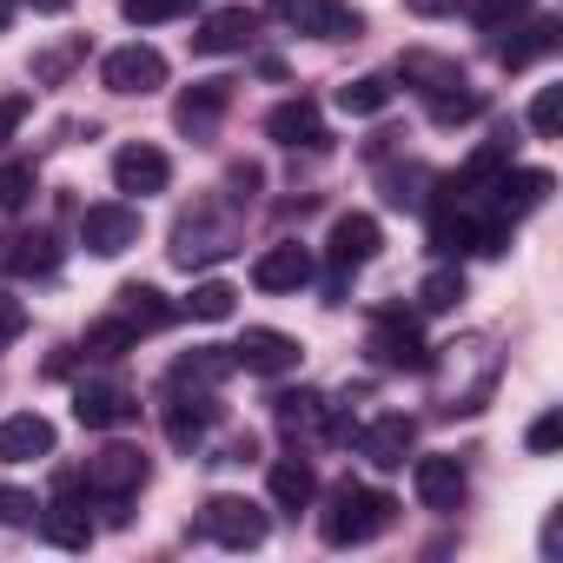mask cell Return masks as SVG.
<instances>
[{
	"instance_id": "33",
	"label": "cell",
	"mask_w": 563,
	"mask_h": 563,
	"mask_svg": "<svg viewBox=\"0 0 563 563\" xmlns=\"http://www.w3.org/2000/svg\"><path fill=\"white\" fill-rule=\"evenodd\" d=\"M530 14H537V0H471L477 34H510V27H523Z\"/></svg>"
},
{
	"instance_id": "5",
	"label": "cell",
	"mask_w": 563,
	"mask_h": 563,
	"mask_svg": "<svg viewBox=\"0 0 563 563\" xmlns=\"http://www.w3.org/2000/svg\"><path fill=\"white\" fill-rule=\"evenodd\" d=\"M265 510L252 504V497H232V490H219L206 510H199V537H212V543H225V550H258L265 543Z\"/></svg>"
},
{
	"instance_id": "16",
	"label": "cell",
	"mask_w": 563,
	"mask_h": 563,
	"mask_svg": "<svg viewBox=\"0 0 563 563\" xmlns=\"http://www.w3.org/2000/svg\"><path fill=\"white\" fill-rule=\"evenodd\" d=\"M411 490H418V504H424V510L451 517V510L464 504V490H471V484H464V464L438 451V457H418V464H411Z\"/></svg>"
},
{
	"instance_id": "27",
	"label": "cell",
	"mask_w": 563,
	"mask_h": 563,
	"mask_svg": "<svg viewBox=\"0 0 563 563\" xmlns=\"http://www.w3.org/2000/svg\"><path fill=\"white\" fill-rule=\"evenodd\" d=\"M510 34H523V41H497V60L517 74V67H530V60H543V54H556V41H563V27L556 21H523V27H510Z\"/></svg>"
},
{
	"instance_id": "37",
	"label": "cell",
	"mask_w": 563,
	"mask_h": 563,
	"mask_svg": "<svg viewBox=\"0 0 563 563\" xmlns=\"http://www.w3.org/2000/svg\"><path fill=\"white\" fill-rule=\"evenodd\" d=\"M199 0H120V14L133 21V27H159V21H179V14H192Z\"/></svg>"
},
{
	"instance_id": "46",
	"label": "cell",
	"mask_w": 563,
	"mask_h": 563,
	"mask_svg": "<svg viewBox=\"0 0 563 563\" xmlns=\"http://www.w3.org/2000/svg\"><path fill=\"white\" fill-rule=\"evenodd\" d=\"M8 21H14V0H0V34H8Z\"/></svg>"
},
{
	"instance_id": "11",
	"label": "cell",
	"mask_w": 563,
	"mask_h": 563,
	"mask_svg": "<svg viewBox=\"0 0 563 563\" xmlns=\"http://www.w3.org/2000/svg\"><path fill=\"white\" fill-rule=\"evenodd\" d=\"M100 80H107L113 93H159V87H166V54L146 47V41L113 47V54L100 60Z\"/></svg>"
},
{
	"instance_id": "39",
	"label": "cell",
	"mask_w": 563,
	"mask_h": 563,
	"mask_svg": "<svg viewBox=\"0 0 563 563\" xmlns=\"http://www.w3.org/2000/svg\"><path fill=\"white\" fill-rule=\"evenodd\" d=\"M556 126H563V87H537V100H530V133L556 140Z\"/></svg>"
},
{
	"instance_id": "42",
	"label": "cell",
	"mask_w": 563,
	"mask_h": 563,
	"mask_svg": "<svg viewBox=\"0 0 563 563\" xmlns=\"http://www.w3.org/2000/svg\"><path fill=\"white\" fill-rule=\"evenodd\" d=\"M27 113H34V93H8V100H0V146L27 126Z\"/></svg>"
},
{
	"instance_id": "22",
	"label": "cell",
	"mask_w": 563,
	"mask_h": 563,
	"mask_svg": "<svg viewBox=\"0 0 563 563\" xmlns=\"http://www.w3.org/2000/svg\"><path fill=\"white\" fill-rule=\"evenodd\" d=\"M34 457H54V424L41 411L0 418V464H34Z\"/></svg>"
},
{
	"instance_id": "19",
	"label": "cell",
	"mask_w": 563,
	"mask_h": 563,
	"mask_svg": "<svg viewBox=\"0 0 563 563\" xmlns=\"http://www.w3.org/2000/svg\"><path fill=\"white\" fill-rule=\"evenodd\" d=\"M411 444H418V418H405V411H385V418H372V424L358 431V451H365L378 471H398V464L411 457Z\"/></svg>"
},
{
	"instance_id": "12",
	"label": "cell",
	"mask_w": 563,
	"mask_h": 563,
	"mask_svg": "<svg viewBox=\"0 0 563 563\" xmlns=\"http://www.w3.org/2000/svg\"><path fill=\"white\" fill-rule=\"evenodd\" d=\"M225 107H232V80H199V87H186L179 93V107H173V126L186 133V140H212L219 133V120H225Z\"/></svg>"
},
{
	"instance_id": "18",
	"label": "cell",
	"mask_w": 563,
	"mask_h": 563,
	"mask_svg": "<svg viewBox=\"0 0 563 563\" xmlns=\"http://www.w3.org/2000/svg\"><path fill=\"white\" fill-rule=\"evenodd\" d=\"M252 34H258V14H252V8H219V14L199 21L192 54H206V60H219V54H245Z\"/></svg>"
},
{
	"instance_id": "44",
	"label": "cell",
	"mask_w": 563,
	"mask_h": 563,
	"mask_svg": "<svg viewBox=\"0 0 563 563\" xmlns=\"http://www.w3.org/2000/svg\"><path fill=\"white\" fill-rule=\"evenodd\" d=\"M405 8L418 14V21H444V14H457L464 0H405Z\"/></svg>"
},
{
	"instance_id": "10",
	"label": "cell",
	"mask_w": 563,
	"mask_h": 563,
	"mask_svg": "<svg viewBox=\"0 0 563 563\" xmlns=\"http://www.w3.org/2000/svg\"><path fill=\"white\" fill-rule=\"evenodd\" d=\"M272 8L286 14L299 34H312V41H358L365 34L352 0H272Z\"/></svg>"
},
{
	"instance_id": "30",
	"label": "cell",
	"mask_w": 563,
	"mask_h": 563,
	"mask_svg": "<svg viewBox=\"0 0 563 563\" xmlns=\"http://www.w3.org/2000/svg\"><path fill=\"white\" fill-rule=\"evenodd\" d=\"M113 299H120L113 312H120L133 332H159V325H173V306H166V292H153V286H120Z\"/></svg>"
},
{
	"instance_id": "1",
	"label": "cell",
	"mask_w": 563,
	"mask_h": 563,
	"mask_svg": "<svg viewBox=\"0 0 563 563\" xmlns=\"http://www.w3.org/2000/svg\"><path fill=\"white\" fill-rule=\"evenodd\" d=\"M424 372H438L444 411H484V398L497 385V352H490V339H464V345H444Z\"/></svg>"
},
{
	"instance_id": "29",
	"label": "cell",
	"mask_w": 563,
	"mask_h": 563,
	"mask_svg": "<svg viewBox=\"0 0 563 563\" xmlns=\"http://www.w3.org/2000/svg\"><path fill=\"white\" fill-rule=\"evenodd\" d=\"M398 80L418 87V93H444V87H464V67L444 60V54H405L398 60Z\"/></svg>"
},
{
	"instance_id": "23",
	"label": "cell",
	"mask_w": 563,
	"mask_h": 563,
	"mask_svg": "<svg viewBox=\"0 0 563 563\" xmlns=\"http://www.w3.org/2000/svg\"><path fill=\"white\" fill-rule=\"evenodd\" d=\"M272 424L286 431V438H325L332 405H325L319 391H278V398H272Z\"/></svg>"
},
{
	"instance_id": "6",
	"label": "cell",
	"mask_w": 563,
	"mask_h": 563,
	"mask_svg": "<svg viewBox=\"0 0 563 563\" xmlns=\"http://www.w3.org/2000/svg\"><path fill=\"white\" fill-rule=\"evenodd\" d=\"M378 245H385V232H378V219H372V212H339V219H332V239H325V258H332V292L345 286L358 265H372V258H378Z\"/></svg>"
},
{
	"instance_id": "28",
	"label": "cell",
	"mask_w": 563,
	"mask_h": 563,
	"mask_svg": "<svg viewBox=\"0 0 563 563\" xmlns=\"http://www.w3.org/2000/svg\"><path fill=\"white\" fill-rule=\"evenodd\" d=\"M232 378V352L225 345H199V352H186L179 365H173V378L166 385H199V391H219Z\"/></svg>"
},
{
	"instance_id": "15",
	"label": "cell",
	"mask_w": 563,
	"mask_h": 563,
	"mask_svg": "<svg viewBox=\"0 0 563 563\" xmlns=\"http://www.w3.org/2000/svg\"><path fill=\"white\" fill-rule=\"evenodd\" d=\"M74 418H80L87 431H120V424H133V418H140V398H133L126 385L93 378V385H80V391H74Z\"/></svg>"
},
{
	"instance_id": "38",
	"label": "cell",
	"mask_w": 563,
	"mask_h": 563,
	"mask_svg": "<svg viewBox=\"0 0 563 563\" xmlns=\"http://www.w3.org/2000/svg\"><path fill=\"white\" fill-rule=\"evenodd\" d=\"M34 192H41L34 166H0V212H21V206H27Z\"/></svg>"
},
{
	"instance_id": "21",
	"label": "cell",
	"mask_w": 563,
	"mask_h": 563,
	"mask_svg": "<svg viewBox=\"0 0 563 563\" xmlns=\"http://www.w3.org/2000/svg\"><path fill=\"white\" fill-rule=\"evenodd\" d=\"M113 186L120 192H140V199L146 192H166L173 186V159L159 146H120L113 153Z\"/></svg>"
},
{
	"instance_id": "14",
	"label": "cell",
	"mask_w": 563,
	"mask_h": 563,
	"mask_svg": "<svg viewBox=\"0 0 563 563\" xmlns=\"http://www.w3.org/2000/svg\"><path fill=\"white\" fill-rule=\"evenodd\" d=\"M550 186H556V179H550L543 166H504V173L490 179V192H484V199H490V212L523 219V212H537V206L550 199Z\"/></svg>"
},
{
	"instance_id": "20",
	"label": "cell",
	"mask_w": 563,
	"mask_h": 563,
	"mask_svg": "<svg viewBox=\"0 0 563 563\" xmlns=\"http://www.w3.org/2000/svg\"><path fill=\"white\" fill-rule=\"evenodd\" d=\"M306 278H312V252H306V245H292V239L265 245V252H258V265H252V286H258V292H299Z\"/></svg>"
},
{
	"instance_id": "24",
	"label": "cell",
	"mask_w": 563,
	"mask_h": 563,
	"mask_svg": "<svg viewBox=\"0 0 563 563\" xmlns=\"http://www.w3.org/2000/svg\"><path fill=\"white\" fill-rule=\"evenodd\" d=\"M41 537L60 543V550H87V543H93V517H87V504H80L74 490H60L54 504H41Z\"/></svg>"
},
{
	"instance_id": "25",
	"label": "cell",
	"mask_w": 563,
	"mask_h": 563,
	"mask_svg": "<svg viewBox=\"0 0 563 563\" xmlns=\"http://www.w3.org/2000/svg\"><path fill=\"white\" fill-rule=\"evenodd\" d=\"M265 490H272L278 510H306V504L319 497V471H312L306 457H278L272 477H265Z\"/></svg>"
},
{
	"instance_id": "8",
	"label": "cell",
	"mask_w": 563,
	"mask_h": 563,
	"mask_svg": "<svg viewBox=\"0 0 563 563\" xmlns=\"http://www.w3.org/2000/svg\"><path fill=\"white\" fill-rule=\"evenodd\" d=\"M225 352H232V372H252V378H286L299 365V339L272 332V325H245L239 345H225Z\"/></svg>"
},
{
	"instance_id": "41",
	"label": "cell",
	"mask_w": 563,
	"mask_h": 563,
	"mask_svg": "<svg viewBox=\"0 0 563 563\" xmlns=\"http://www.w3.org/2000/svg\"><path fill=\"white\" fill-rule=\"evenodd\" d=\"M523 444H530L537 457H550V451L563 444V411H543V418H537V424L523 431Z\"/></svg>"
},
{
	"instance_id": "43",
	"label": "cell",
	"mask_w": 563,
	"mask_h": 563,
	"mask_svg": "<svg viewBox=\"0 0 563 563\" xmlns=\"http://www.w3.org/2000/svg\"><path fill=\"white\" fill-rule=\"evenodd\" d=\"M27 332V312H21V299H0V345H14Z\"/></svg>"
},
{
	"instance_id": "35",
	"label": "cell",
	"mask_w": 563,
	"mask_h": 563,
	"mask_svg": "<svg viewBox=\"0 0 563 563\" xmlns=\"http://www.w3.org/2000/svg\"><path fill=\"white\" fill-rule=\"evenodd\" d=\"M232 286H225V278H199V286H192V299H186V312L192 319H206V325H219V319H232Z\"/></svg>"
},
{
	"instance_id": "34",
	"label": "cell",
	"mask_w": 563,
	"mask_h": 563,
	"mask_svg": "<svg viewBox=\"0 0 563 563\" xmlns=\"http://www.w3.org/2000/svg\"><path fill=\"white\" fill-rule=\"evenodd\" d=\"M140 345V332L113 312V319H100V325H87V358H126Z\"/></svg>"
},
{
	"instance_id": "17",
	"label": "cell",
	"mask_w": 563,
	"mask_h": 563,
	"mask_svg": "<svg viewBox=\"0 0 563 563\" xmlns=\"http://www.w3.org/2000/svg\"><path fill=\"white\" fill-rule=\"evenodd\" d=\"M265 133L278 140V146H306V153H325L332 146V133H325V120H319V107L312 100H278L272 113H265Z\"/></svg>"
},
{
	"instance_id": "40",
	"label": "cell",
	"mask_w": 563,
	"mask_h": 563,
	"mask_svg": "<svg viewBox=\"0 0 563 563\" xmlns=\"http://www.w3.org/2000/svg\"><path fill=\"white\" fill-rule=\"evenodd\" d=\"M34 490H21V484H0V530H21V523H34Z\"/></svg>"
},
{
	"instance_id": "26",
	"label": "cell",
	"mask_w": 563,
	"mask_h": 563,
	"mask_svg": "<svg viewBox=\"0 0 563 563\" xmlns=\"http://www.w3.org/2000/svg\"><path fill=\"white\" fill-rule=\"evenodd\" d=\"M0 258H8L14 278H54V272H60V245H54L47 232H14Z\"/></svg>"
},
{
	"instance_id": "9",
	"label": "cell",
	"mask_w": 563,
	"mask_h": 563,
	"mask_svg": "<svg viewBox=\"0 0 563 563\" xmlns=\"http://www.w3.org/2000/svg\"><path fill=\"white\" fill-rule=\"evenodd\" d=\"M80 245H87L93 258H120L126 245H140V206H126V199L87 206V212H80Z\"/></svg>"
},
{
	"instance_id": "7",
	"label": "cell",
	"mask_w": 563,
	"mask_h": 563,
	"mask_svg": "<svg viewBox=\"0 0 563 563\" xmlns=\"http://www.w3.org/2000/svg\"><path fill=\"white\" fill-rule=\"evenodd\" d=\"M219 424V391H199V385H166V438L179 451H199Z\"/></svg>"
},
{
	"instance_id": "36",
	"label": "cell",
	"mask_w": 563,
	"mask_h": 563,
	"mask_svg": "<svg viewBox=\"0 0 563 563\" xmlns=\"http://www.w3.org/2000/svg\"><path fill=\"white\" fill-rule=\"evenodd\" d=\"M457 299H464V272H451V265H438L424 286H418V306L424 312H457Z\"/></svg>"
},
{
	"instance_id": "4",
	"label": "cell",
	"mask_w": 563,
	"mask_h": 563,
	"mask_svg": "<svg viewBox=\"0 0 563 563\" xmlns=\"http://www.w3.org/2000/svg\"><path fill=\"white\" fill-rule=\"evenodd\" d=\"M365 352H372L378 372H424V365H431V345H424V332H418L411 312H378Z\"/></svg>"
},
{
	"instance_id": "3",
	"label": "cell",
	"mask_w": 563,
	"mask_h": 563,
	"mask_svg": "<svg viewBox=\"0 0 563 563\" xmlns=\"http://www.w3.org/2000/svg\"><path fill=\"white\" fill-rule=\"evenodd\" d=\"M239 245V225H232V212H212V206H199V212H186L179 225H173V265H212V258H225Z\"/></svg>"
},
{
	"instance_id": "45",
	"label": "cell",
	"mask_w": 563,
	"mask_h": 563,
	"mask_svg": "<svg viewBox=\"0 0 563 563\" xmlns=\"http://www.w3.org/2000/svg\"><path fill=\"white\" fill-rule=\"evenodd\" d=\"M27 8H34V14H67L74 0H27Z\"/></svg>"
},
{
	"instance_id": "32",
	"label": "cell",
	"mask_w": 563,
	"mask_h": 563,
	"mask_svg": "<svg viewBox=\"0 0 563 563\" xmlns=\"http://www.w3.org/2000/svg\"><path fill=\"white\" fill-rule=\"evenodd\" d=\"M424 113L438 120V126H464V120H477L484 113V93L464 80V87H444V93H424Z\"/></svg>"
},
{
	"instance_id": "2",
	"label": "cell",
	"mask_w": 563,
	"mask_h": 563,
	"mask_svg": "<svg viewBox=\"0 0 563 563\" xmlns=\"http://www.w3.org/2000/svg\"><path fill=\"white\" fill-rule=\"evenodd\" d=\"M391 497L385 490H372V484H339L332 497H325V517H319V530H325V543H372V537H385L391 530Z\"/></svg>"
},
{
	"instance_id": "31",
	"label": "cell",
	"mask_w": 563,
	"mask_h": 563,
	"mask_svg": "<svg viewBox=\"0 0 563 563\" xmlns=\"http://www.w3.org/2000/svg\"><path fill=\"white\" fill-rule=\"evenodd\" d=\"M339 107H345L352 120H372V113L391 107V80H385V74H358V80L339 87Z\"/></svg>"
},
{
	"instance_id": "13",
	"label": "cell",
	"mask_w": 563,
	"mask_h": 563,
	"mask_svg": "<svg viewBox=\"0 0 563 563\" xmlns=\"http://www.w3.org/2000/svg\"><path fill=\"white\" fill-rule=\"evenodd\" d=\"M146 477H153V464H146V451H133V444H107V451L87 464V490H93V497H133Z\"/></svg>"
}]
</instances>
